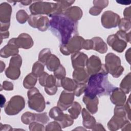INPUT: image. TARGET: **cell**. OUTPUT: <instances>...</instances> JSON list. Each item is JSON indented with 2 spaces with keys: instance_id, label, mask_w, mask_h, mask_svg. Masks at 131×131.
I'll use <instances>...</instances> for the list:
<instances>
[{
  "instance_id": "obj_1",
  "label": "cell",
  "mask_w": 131,
  "mask_h": 131,
  "mask_svg": "<svg viewBox=\"0 0 131 131\" xmlns=\"http://www.w3.org/2000/svg\"><path fill=\"white\" fill-rule=\"evenodd\" d=\"M49 27L52 32L59 39L61 45L67 43L78 34L77 21H74L63 14L51 16Z\"/></svg>"
},
{
  "instance_id": "obj_2",
  "label": "cell",
  "mask_w": 131,
  "mask_h": 131,
  "mask_svg": "<svg viewBox=\"0 0 131 131\" xmlns=\"http://www.w3.org/2000/svg\"><path fill=\"white\" fill-rule=\"evenodd\" d=\"M108 73L104 64H102L98 73L91 75L89 77L84 95L94 98L97 95L102 96L111 94L115 87L109 82Z\"/></svg>"
},
{
  "instance_id": "obj_3",
  "label": "cell",
  "mask_w": 131,
  "mask_h": 131,
  "mask_svg": "<svg viewBox=\"0 0 131 131\" xmlns=\"http://www.w3.org/2000/svg\"><path fill=\"white\" fill-rule=\"evenodd\" d=\"M127 42H130V32L126 33L118 31L115 34L109 35L107 38V44L115 51L121 53L127 47Z\"/></svg>"
},
{
  "instance_id": "obj_4",
  "label": "cell",
  "mask_w": 131,
  "mask_h": 131,
  "mask_svg": "<svg viewBox=\"0 0 131 131\" xmlns=\"http://www.w3.org/2000/svg\"><path fill=\"white\" fill-rule=\"evenodd\" d=\"M129 121L124 106H116L114 115L108 121L107 127L111 131L117 130Z\"/></svg>"
},
{
  "instance_id": "obj_5",
  "label": "cell",
  "mask_w": 131,
  "mask_h": 131,
  "mask_svg": "<svg viewBox=\"0 0 131 131\" xmlns=\"http://www.w3.org/2000/svg\"><path fill=\"white\" fill-rule=\"evenodd\" d=\"M29 107L36 112H42L46 108V101L39 90L34 87L27 92Z\"/></svg>"
},
{
  "instance_id": "obj_6",
  "label": "cell",
  "mask_w": 131,
  "mask_h": 131,
  "mask_svg": "<svg viewBox=\"0 0 131 131\" xmlns=\"http://www.w3.org/2000/svg\"><path fill=\"white\" fill-rule=\"evenodd\" d=\"M105 68L108 73L113 77L118 78L121 75L124 68L121 66L120 58L113 53H109L105 56Z\"/></svg>"
},
{
  "instance_id": "obj_7",
  "label": "cell",
  "mask_w": 131,
  "mask_h": 131,
  "mask_svg": "<svg viewBox=\"0 0 131 131\" xmlns=\"http://www.w3.org/2000/svg\"><path fill=\"white\" fill-rule=\"evenodd\" d=\"M56 6V3L37 1L33 3L29 9L32 15L47 14L50 17L55 13Z\"/></svg>"
},
{
  "instance_id": "obj_8",
  "label": "cell",
  "mask_w": 131,
  "mask_h": 131,
  "mask_svg": "<svg viewBox=\"0 0 131 131\" xmlns=\"http://www.w3.org/2000/svg\"><path fill=\"white\" fill-rule=\"evenodd\" d=\"M84 39L80 36L73 37L69 42L64 45H60V51L64 55H69L74 53L79 52L83 49Z\"/></svg>"
},
{
  "instance_id": "obj_9",
  "label": "cell",
  "mask_w": 131,
  "mask_h": 131,
  "mask_svg": "<svg viewBox=\"0 0 131 131\" xmlns=\"http://www.w3.org/2000/svg\"><path fill=\"white\" fill-rule=\"evenodd\" d=\"M25 106L24 98L19 95L11 97L5 107V112L8 115H15L18 114Z\"/></svg>"
},
{
  "instance_id": "obj_10",
  "label": "cell",
  "mask_w": 131,
  "mask_h": 131,
  "mask_svg": "<svg viewBox=\"0 0 131 131\" xmlns=\"http://www.w3.org/2000/svg\"><path fill=\"white\" fill-rule=\"evenodd\" d=\"M28 24L34 28H37L40 31H45L49 27L50 20L48 17L41 15H32L29 16Z\"/></svg>"
},
{
  "instance_id": "obj_11",
  "label": "cell",
  "mask_w": 131,
  "mask_h": 131,
  "mask_svg": "<svg viewBox=\"0 0 131 131\" xmlns=\"http://www.w3.org/2000/svg\"><path fill=\"white\" fill-rule=\"evenodd\" d=\"M120 16L112 11H106L102 14L101 17L102 25L106 29L116 27L120 21Z\"/></svg>"
},
{
  "instance_id": "obj_12",
  "label": "cell",
  "mask_w": 131,
  "mask_h": 131,
  "mask_svg": "<svg viewBox=\"0 0 131 131\" xmlns=\"http://www.w3.org/2000/svg\"><path fill=\"white\" fill-rule=\"evenodd\" d=\"M75 94L73 92L66 90L63 91L59 97L57 105L62 111H66L70 107L74 100Z\"/></svg>"
},
{
  "instance_id": "obj_13",
  "label": "cell",
  "mask_w": 131,
  "mask_h": 131,
  "mask_svg": "<svg viewBox=\"0 0 131 131\" xmlns=\"http://www.w3.org/2000/svg\"><path fill=\"white\" fill-rule=\"evenodd\" d=\"M102 63L100 58L95 55H92L88 58L86 67L87 71L90 75L98 73L102 67Z\"/></svg>"
},
{
  "instance_id": "obj_14",
  "label": "cell",
  "mask_w": 131,
  "mask_h": 131,
  "mask_svg": "<svg viewBox=\"0 0 131 131\" xmlns=\"http://www.w3.org/2000/svg\"><path fill=\"white\" fill-rule=\"evenodd\" d=\"M72 65L74 69L83 68L86 66L88 59V56L80 52L74 53L71 55Z\"/></svg>"
},
{
  "instance_id": "obj_15",
  "label": "cell",
  "mask_w": 131,
  "mask_h": 131,
  "mask_svg": "<svg viewBox=\"0 0 131 131\" xmlns=\"http://www.w3.org/2000/svg\"><path fill=\"white\" fill-rule=\"evenodd\" d=\"M15 38L11 39L7 45L1 50V56L4 58H8L10 56H14L18 54V47L15 42Z\"/></svg>"
},
{
  "instance_id": "obj_16",
  "label": "cell",
  "mask_w": 131,
  "mask_h": 131,
  "mask_svg": "<svg viewBox=\"0 0 131 131\" xmlns=\"http://www.w3.org/2000/svg\"><path fill=\"white\" fill-rule=\"evenodd\" d=\"M125 94L118 88H115L111 92L110 100L116 106L123 105L126 101Z\"/></svg>"
},
{
  "instance_id": "obj_17",
  "label": "cell",
  "mask_w": 131,
  "mask_h": 131,
  "mask_svg": "<svg viewBox=\"0 0 131 131\" xmlns=\"http://www.w3.org/2000/svg\"><path fill=\"white\" fill-rule=\"evenodd\" d=\"M15 42L18 48L29 49L33 46V40L31 36L27 33H21L15 38Z\"/></svg>"
},
{
  "instance_id": "obj_18",
  "label": "cell",
  "mask_w": 131,
  "mask_h": 131,
  "mask_svg": "<svg viewBox=\"0 0 131 131\" xmlns=\"http://www.w3.org/2000/svg\"><path fill=\"white\" fill-rule=\"evenodd\" d=\"M21 66L18 63L10 61L9 67L5 71L6 76L12 80L17 79L20 75V68Z\"/></svg>"
},
{
  "instance_id": "obj_19",
  "label": "cell",
  "mask_w": 131,
  "mask_h": 131,
  "mask_svg": "<svg viewBox=\"0 0 131 131\" xmlns=\"http://www.w3.org/2000/svg\"><path fill=\"white\" fill-rule=\"evenodd\" d=\"M72 76L73 79L77 83V84H86V83L88 82L90 75L89 74L87 70L84 68H83L74 69Z\"/></svg>"
},
{
  "instance_id": "obj_20",
  "label": "cell",
  "mask_w": 131,
  "mask_h": 131,
  "mask_svg": "<svg viewBox=\"0 0 131 131\" xmlns=\"http://www.w3.org/2000/svg\"><path fill=\"white\" fill-rule=\"evenodd\" d=\"M12 8L7 3H3L0 6V20L2 23H10Z\"/></svg>"
},
{
  "instance_id": "obj_21",
  "label": "cell",
  "mask_w": 131,
  "mask_h": 131,
  "mask_svg": "<svg viewBox=\"0 0 131 131\" xmlns=\"http://www.w3.org/2000/svg\"><path fill=\"white\" fill-rule=\"evenodd\" d=\"M83 101L85 104L88 111L92 114H94L98 111V104L99 100L97 96L94 98H90L85 95L83 97Z\"/></svg>"
},
{
  "instance_id": "obj_22",
  "label": "cell",
  "mask_w": 131,
  "mask_h": 131,
  "mask_svg": "<svg viewBox=\"0 0 131 131\" xmlns=\"http://www.w3.org/2000/svg\"><path fill=\"white\" fill-rule=\"evenodd\" d=\"M81 111L83 126L88 129H92L96 123L95 118L85 108H82Z\"/></svg>"
},
{
  "instance_id": "obj_23",
  "label": "cell",
  "mask_w": 131,
  "mask_h": 131,
  "mask_svg": "<svg viewBox=\"0 0 131 131\" xmlns=\"http://www.w3.org/2000/svg\"><path fill=\"white\" fill-rule=\"evenodd\" d=\"M64 14L70 19L77 21V20L81 19L83 13L82 10L79 7L77 6H73L67 9L65 11Z\"/></svg>"
},
{
  "instance_id": "obj_24",
  "label": "cell",
  "mask_w": 131,
  "mask_h": 131,
  "mask_svg": "<svg viewBox=\"0 0 131 131\" xmlns=\"http://www.w3.org/2000/svg\"><path fill=\"white\" fill-rule=\"evenodd\" d=\"M57 85L62 86L65 90L73 92L77 87V83L74 80L68 77H64L59 81H57Z\"/></svg>"
},
{
  "instance_id": "obj_25",
  "label": "cell",
  "mask_w": 131,
  "mask_h": 131,
  "mask_svg": "<svg viewBox=\"0 0 131 131\" xmlns=\"http://www.w3.org/2000/svg\"><path fill=\"white\" fill-rule=\"evenodd\" d=\"M92 40L93 41V50H95L101 54H104L107 51L106 43L100 37H94Z\"/></svg>"
},
{
  "instance_id": "obj_26",
  "label": "cell",
  "mask_w": 131,
  "mask_h": 131,
  "mask_svg": "<svg viewBox=\"0 0 131 131\" xmlns=\"http://www.w3.org/2000/svg\"><path fill=\"white\" fill-rule=\"evenodd\" d=\"M45 65L50 71L54 72L59 67L60 62L56 55L51 54L47 59Z\"/></svg>"
},
{
  "instance_id": "obj_27",
  "label": "cell",
  "mask_w": 131,
  "mask_h": 131,
  "mask_svg": "<svg viewBox=\"0 0 131 131\" xmlns=\"http://www.w3.org/2000/svg\"><path fill=\"white\" fill-rule=\"evenodd\" d=\"M49 115L50 118L53 119L55 121H57L59 123L62 121L64 117L65 114H64L62 111L57 106L52 107L50 110Z\"/></svg>"
},
{
  "instance_id": "obj_28",
  "label": "cell",
  "mask_w": 131,
  "mask_h": 131,
  "mask_svg": "<svg viewBox=\"0 0 131 131\" xmlns=\"http://www.w3.org/2000/svg\"><path fill=\"white\" fill-rule=\"evenodd\" d=\"M37 81V77L32 73L28 74L23 80V85L25 88L31 89L34 87Z\"/></svg>"
},
{
  "instance_id": "obj_29",
  "label": "cell",
  "mask_w": 131,
  "mask_h": 131,
  "mask_svg": "<svg viewBox=\"0 0 131 131\" xmlns=\"http://www.w3.org/2000/svg\"><path fill=\"white\" fill-rule=\"evenodd\" d=\"M131 73H129L122 80L120 84V89L125 93L128 94L130 91Z\"/></svg>"
},
{
  "instance_id": "obj_30",
  "label": "cell",
  "mask_w": 131,
  "mask_h": 131,
  "mask_svg": "<svg viewBox=\"0 0 131 131\" xmlns=\"http://www.w3.org/2000/svg\"><path fill=\"white\" fill-rule=\"evenodd\" d=\"M81 111V105L77 102H73L72 105L68 109V112L73 119H76L78 117Z\"/></svg>"
},
{
  "instance_id": "obj_31",
  "label": "cell",
  "mask_w": 131,
  "mask_h": 131,
  "mask_svg": "<svg viewBox=\"0 0 131 131\" xmlns=\"http://www.w3.org/2000/svg\"><path fill=\"white\" fill-rule=\"evenodd\" d=\"M21 120L25 124H30L31 123L35 121V114L29 112H25L22 115Z\"/></svg>"
},
{
  "instance_id": "obj_32",
  "label": "cell",
  "mask_w": 131,
  "mask_h": 131,
  "mask_svg": "<svg viewBox=\"0 0 131 131\" xmlns=\"http://www.w3.org/2000/svg\"><path fill=\"white\" fill-rule=\"evenodd\" d=\"M44 72V66L42 63L38 61L35 62L32 67V73L37 77H39Z\"/></svg>"
},
{
  "instance_id": "obj_33",
  "label": "cell",
  "mask_w": 131,
  "mask_h": 131,
  "mask_svg": "<svg viewBox=\"0 0 131 131\" xmlns=\"http://www.w3.org/2000/svg\"><path fill=\"white\" fill-rule=\"evenodd\" d=\"M119 28L120 30L124 31L126 33L129 31L130 32V30L131 28V24L130 20L126 19L125 18H123L120 19V21L118 24Z\"/></svg>"
},
{
  "instance_id": "obj_34",
  "label": "cell",
  "mask_w": 131,
  "mask_h": 131,
  "mask_svg": "<svg viewBox=\"0 0 131 131\" xmlns=\"http://www.w3.org/2000/svg\"><path fill=\"white\" fill-rule=\"evenodd\" d=\"M51 54L50 49H43L40 52L38 55V61L43 64H45L46 61L49 56Z\"/></svg>"
},
{
  "instance_id": "obj_35",
  "label": "cell",
  "mask_w": 131,
  "mask_h": 131,
  "mask_svg": "<svg viewBox=\"0 0 131 131\" xmlns=\"http://www.w3.org/2000/svg\"><path fill=\"white\" fill-rule=\"evenodd\" d=\"M29 16L27 12L24 10H19L16 14V18L20 24H24L28 20Z\"/></svg>"
},
{
  "instance_id": "obj_36",
  "label": "cell",
  "mask_w": 131,
  "mask_h": 131,
  "mask_svg": "<svg viewBox=\"0 0 131 131\" xmlns=\"http://www.w3.org/2000/svg\"><path fill=\"white\" fill-rule=\"evenodd\" d=\"M66 71L65 68L62 65H60L59 67L54 71V76L57 79V81H59L61 79L66 77Z\"/></svg>"
},
{
  "instance_id": "obj_37",
  "label": "cell",
  "mask_w": 131,
  "mask_h": 131,
  "mask_svg": "<svg viewBox=\"0 0 131 131\" xmlns=\"http://www.w3.org/2000/svg\"><path fill=\"white\" fill-rule=\"evenodd\" d=\"M74 123V119L72 117L67 114H65L64 117L62 121L60 122H59V124L60 125L62 128H66L67 127L70 126L72 125Z\"/></svg>"
},
{
  "instance_id": "obj_38",
  "label": "cell",
  "mask_w": 131,
  "mask_h": 131,
  "mask_svg": "<svg viewBox=\"0 0 131 131\" xmlns=\"http://www.w3.org/2000/svg\"><path fill=\"white\" fill-rule=\"evenodd\" d=\"M55 85H57L56 78L53 75H49L46 79L44 87L50 88Z\"/></svg>"
},
{
  "instance_id": "obj_39",
  "label": "cell",
  "mask_w": 131,
  "mask_h": 131,
  "mask_svg": "<svg viewBox=\"0 0 131 131\" xmlns=\"http://www.w3.org/2000/svg\"><path fill=\"white\" fill-rule=\"evenodd\" d=\"M62 128L57 121H53L49 123L46 126L45 130H61Z\"/></svg>"
},
{
  "instance_id": "obj_40",
  "label": "cell",
  "mask_w": 131,
  "mask_h": 131,
  "mask_svg": "<svg viewBox=\"0 0 131 131\" xmlns=\"http://www.w3.org/2000/svg\"><path fill=\"white\" fill-rule=\"evenodd\" d=\"M29 130L30 131H43L45 128L43 124L38 122H33L29 124Z\"/></svg>"
},
{
  "instance_id": "obj_41",
  "label": "cell",
  "mask_w": 131,
  "mask_h": 131,
  "mask_svg": "<svg viewBox=\"0 0 131 131\" xmlns=\"http://www.w3.org/2000/svg\"><path fill=\"white\" fill-rule=\"evenodd\" d=\"M49 119L47 115V113H43L41 114H35V121L40 122L43 124H46Z\"/></svg>"
},
{
  "instance_id": "obj_42",
  "label": "cell",
  "mask_w": 131,
  "mask_h": 131,
  "mask_svg": "<svg viewBox=\"0 0 131 131\" xmlns=\"http://www.w3.org/2000/svg\"><path fill=\"white\" fill-rule=\"evenodd\" d=\"M86 84L84 83L77 84V87L75 90L73 91L74 94L76 96H80L83 93H84L86 87Z\"/></svg>"
},
{
  "instance_id": "obj_43",
  "label": "cell",
  "mask_w": 131,
  "mask_h": 131,
  "mask_svg": "<svg viewBox=\"0 0 131 131\" xmlns=\"http://www.w3.org/2000/svg\"><path fill=\"white\" fill-rule=\"evenodd\" d=\"M93 4L94 6H96L103 10L104 8L107 6L108 4V1H94Z\"/></svg>"
},
{
  "instance_id": "obj_44",
  "label": "cell",
  "mask_w": 131,
  "mask_h": 131,
  "mask_svg": "<svg viewBox=\"0 0 131 131\" xmlns=\"http://www.w3.org/2000/svg\"><path fill=\"white\" fill-rule=\"evenodd\" d=\"M125 110L126 111L127 118L130 121V96L128 97L127 101L124 106Z\"/></svg>"
},
{
  "instance_id": "obj_45",
  "label": "cell",
  "mask_w": 131,
  "mask_h": 131,
  "mask_svg": "<svg viewBox=\"0 0 131 131\" xmlns=\"http://www.w3.org/2000/svg\"><path fill=\"white\" fill-rule=\"evenodd\" d=\"M93 48V41L92 39H86L84 40L83 46V49L89 50H92Z\"/></svg>"
},
{
  "instance_id": "obj_46",
  "label": "cell",
  "mask_w": 131,
  "mask_h": 131,
  "mask_svg": "<svg viewBox=\"0 0 131 131\" xmlns=\"http://www.w3.org/2000/svg\"><path fill=\"white\" fill-rule=\"evenodd\" d=\"M57 85H55L50 88H45V91L49 95H53L56 94L57 91Z\"/></svg>"
},
{
  "instance_id": "obj_47",
  "label": "cell",
  "mask_w": 131,
  "mask_h": 131,
  "mask_svg": "<svg viewBox=\"0 0 131 131\" xmlns=\"http://www.w3.org/2000/svg\"><path fill=\"white\" fill-rule=\"evenodd\" d=\"M102 9L96 7V6H93V7H92L90 10H89V13L90 14H91L92 15H94V16H96L99 15L102 11Z\"/></svg>"
},
{
  "instance_id": "obj_48",
  "label": "cell",
  "mask_w": 131,
  "mask_h": 131,
  "mask_svg": "<svg viewBox=\"0 0 131 131\" xmlns=\"http://www.w3.org/2000/svg\"><path fill=\"white\" fill-rule=\"evenodd\" d=\"M2 86V85H1ZM3 89L6 91H12L13 90V84L12 82L8 81H4L3 83Z\"/></svg>"
},
{
  "instance_id": "obj_49",
  "label": "cell",
  "mask_w": 131,
  "mask_h": 131,
  "mask_svg": "<svg viewBox=\"0 0 131 131\" xmlns=\"http://www.w3.org/2000/svg\"><path fill=\"white\" fill-rule=\"evenodd\" d=\"M49 75V74L44 72L39 77V84L42 86H44V85H45V81H46V79L47 77V76Z\"/></svg>"
},
{
  "instance_id": "obj_50",
  "label": "cell",
  "mask_w": 131,
  "mask_h": 131,
  "mask_svg": "<svg viewBox=\"0 0 131 131\" xmlns=\"http://www.w3.org/2000/svg\"><path fill=\"white\" fill-rule=\"evenodd\" d=\"M123 15L124 17L126 19L130 20V16H131V9H130V7L126 8L123 12Z\"/></svg>"
},
{
  "instance_id": "obj_51",
  "label": "cell",
  "mask_w": 131,
  "mask_h": 131,
  "mask_svg": "<svg viewBox=\"0 0 131 131\" xmlns=\"http://www.w3.org/2000/svg\"><path fill=\"white\" fill-rule=\"evenodd\" d=\"M1 32L8 31V29L10 27V23H1Z\"/></svg>"
},
{
  "instance_id": "obj_52",
  "label": "cell",
  "mask_w": 131,
  "mask_h": 131,
  "mask_svg": "<svg viewBox=\"0 0 131 131\" xmlns=\"http://www.w3.org/2000/svg\"><path fill=\"white\" fill-rule=\"evenodd\" d=\"M131 125L130 121L126 122L121 128V130L123 131H130L131 130Z\"/></svg>"
},
{
  "instance_id": "obj_53",
  "label": "cell",
  "mask_w": 131,
  "mask_h": 131,
  "mask_svg": "<svg viewBox=\"0 0 131 131\" xmlns=\"http://www.w3.org/2000/svg\"><path fill=\"white\" fill-rule=\"evenodd\" d=\"M93 130H105V129L103 127V125L99 123H96L93 128Z\"/></svg>"
},
{
  "instance_id": "obj_54",
  "label": "cell",
  "mask_w": 131,
  "mask_h": 131,
  "mask_svg": "<svg viewBox=\"0 0 131 131\" xmlns=\"http://www.w3.org/2000/svg\"><path fill=\"white\" fill-rule=\"evenodd\" d=\"M13 130L12 128L10 125L8 124H4L3 125L2 123H1V128L0 130Z\"/></svg>"
},
{
  "instance_id": "obj_55",
  "label": "cell",
  "mask_w": 131,
  "mask_h": 131,
  "mask_svg": "<svg viewBox=\"0 0 131 131\" xmlns=\"http://www.w3.org/2000/svg\"><path fill=\"white\" fill-rule=\"evenodd\" d=\"M130 48H129L125 53V58L129 64L130 63Z\"/></svg>"
},
{
  "instance_id": "obj_56",
  "label": "cell",
  "mask_w": 131,
  "mask_h": 131,
  "mask_svg": "<svg viewBox=\"0 0 131 131\" xmlns=\"http://www.w3.org/2000/svg\"><path fill=\"white\" fill-rule=\"evenodd\" d=\"M1 40L2 41V39L3 38L6 39V38H7L9 37V31L1 32Z\"/></svg>"
},
{
  "instance_id": "obj_57",
  "label": "cell",
  "mask_w": 131,
  "mask_h": 131,
  "mask_svg": "<svg viewBox=\"0 0 131 131\" xmlns=\"http://www.w3.org/2000/svg\"><path fill=\"white\" fill-rule=\"evenodd\" d=\"M118 3H119L120 4L122 5H129L131 3L130 1H116Z\"/></svg>"
},
{
  "instance_id": "obj_58",
  "label": "cell",
  "mask_w": 131,
  "mask_h": 131,
  "mask_svg": "<svg viewBox=\"0 0 131 131\" xmlns=\"http://www.w3.org/2000/svg\"><path fill=\"white\" fill-rule=\"evenodd\" d=\"M1 107H3L5 103L6 99H5V97L3 95H1Z\"/></svg>"
},
{
  "instance_id": "obj_59",
  "label": "cell",
  "mask_w": 131,
  "mask_h": 131,
  "mask_svg": "<svg viewBox=\"0 0 131 131\" xmlns=\"http://www.w3.org/2000/svg\"><path fill=\"white\" fill-rule=\"evenodd\" d=\"M32 2V1H21L20 2V3H21L23 5H28L30 4H31Z\"/></svg>"
}]
</instances>
